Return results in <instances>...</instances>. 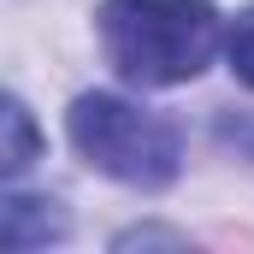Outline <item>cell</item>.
Instances as JSON below:
<instances>
[{
  "mask_svg": "<svg viewBox=\"0 0 254 254\" xmlns=\"http://www.w3.org/2000/svg\"><path fill=\"white\" fill-rule=\"evenodd\" d=\"M101 42L125 83L172 89L207 71L219 12L213 0H101Z\"/></svg>",
  "mask_w": 254,
  "mask_h": 254,
  "instance_id": "6da1fadb",
  "label": "cell"
},
{
  "mask_svg": "<svg viewBox=\"0 0 254 254\" xmlns=\"http://www.w3.org/2000/svg\"><path fill=\"white\" fill-rule=\"evenodd\" d=\"M71 142L77 154L107 172L113 184H130V190H166L184 166V142H178V125L160 119V113H142L119 95H77L71 101Z\"/></svg>",
  "mask_w": 254,
  "mask_h": 254,
  "instance_id": "7a4b0ae2",
  "label": "cell"
},
{
  "mask_svg": "<svg viewBox=\"0 0 254 254\" xmlns=\"http://www.w3.org/2000/svg\"><path fill=\"white\" fill-rule=\"evenodd\" d=\"M71 237V213L54 195H0V249H48Z\"/></svg>",
  "mask_w": 254,
  "mask_h": 254,
  "instance_id": "3957f363",
  "label": "cell"
},
{
  "mask_svg": "<svg viewBox=\"0 0 254 254\" xmlns=\"http://www.w3.org/2000/svg\"><path fill=\"white\" fill-rule=\"evenodd\" d=\"M42 160V125L18 95H0V178H18Z\"/></svg>",
  "mask_w": 254,
  "mask_h": 254,
  "instance_id": "277c9868",
  "label": "cell"
},
{
  "mask_svg": "<svg viewBox=\"0 0 254 254\" xmlns=\"http://www.w3.org/2000/svg\"><path fill=\"white\" fill-rule=\"evenodd\" d=\"M225 60H231V71H237V83L254 89V6L237 12V24L225 30Z\"/></svg>",
  "mask_w": 254,
  "mask_h": 254,
  "instance_id": "5b68a950",
  "label": "cell"
}]
</instances>
